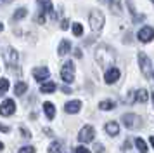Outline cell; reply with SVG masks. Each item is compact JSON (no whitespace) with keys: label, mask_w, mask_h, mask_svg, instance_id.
<instances>
[{"label":"cell","mask_w":154,"mask_h":153,"mask_svg":"<svg viewBox=\"0 0 154 153\" xmlns=\"http://www.w3.org/2000/svg\"><path fill=\"white\" fill-rule=\"evenodd\" d=\"M114 61H116V52L114 49L109 47L107 44H100L95 49V63H97L100 68L107 70L109 66H114Z\"/></svg>","instance_id":"obj_1"},{"label":"cell","mask_w":154,"mask_h":153,"mask_svg":"<svg viewBox=\"0 0 154 153\" xmlns=\"http://www.w3.org/2000/svg\"><path fill=\"white\" fill-rule=\"evenodd\" d=\"M88 21H90V28L95 31V33H99V31L104 28L106 18H104V14L100 12V11L94 9V11L90 12V16H88Z\"/></svg>","instance_id":"obj_2"},{"label":"cell","mask_w":154,"mask_h":153,"mask_svg":"<svg viewBox=\"0 0 154 153\" xmlns=\"http://www.w3.org/2000/svg\"><path fill=\"white\" fill-rule=\"evenodd\" d=\"M139 66L142 70V75L146 76L147 80H151L152 78V61H151V57L144 52H140L139 54Z\"/></svg>","instance_id":"obj_3"},{"label":"cell","mask_w":154,"mask_h":153,"mask_svg":"<svg viewBox=\"0 0 154 153\" xmlns=\"http://www.w3.org/2000/svg\"><path fill=\"white\" fill-rule=\"evenodd\" d=\"M121 122L125 124L126 129H132V131L142 127V124H144L142 118H140L139 115H135V113H126V115H123V117H121Z\"/></svg>","instance_id":"obj_4"},{"label":"cell","mask_w":154,"mask_h":153,"mask_svg":"<svg viewBox=\"0 0 154 153\" xmlns=\"http://www.w3.org/2000/svg\"><path fill=\"white\" fill-rule=\"evenodd\" d=\"M61 78L66 83H71L75 80V64H73V61H66L63 64V68H61Z\"/></svg>","instance_id":"obj_5"},{"label":"cell","mask_w":154,"mask_h":153,"mask_svg":"<svg viewBox=\"0 0 154 153\" xmlns=\"http://www.w3.org/2000/svg\"><path fill=\"white\" fill-rule=\"evenodd\" d=\"M4 61L7 63L9 68H16V64L19 63V54H17V50L12 47H7L5 50H4Z\"/></svg>","instance_id":"obj_6"},{"label":"cell","mask_w":154,"mask_h":153,"mask_svg":"<svg viewBox=\"0 0 154 153\" xmlns=\"http://www.w3.org/2000/svg\"><path fill=\"white\" fill-rule=\"evenodd\" d=\"M94 138H95V129L92 125H85V127H82V131L78 132L80 143H92Z\"/></svg>","instance_id":"obj_7"},{"label":"cell","mask_w":154,"mask_h":153,"mask_svg":"<svg viewBox=\"0 0 154 153\" xmlns=\"http://www.w3.org/2000/svg\"><path fill=\"white\" fill-rule=\"evenodd\" d=\"M154 37V28L152 26H144L139 30V33H137V38H139L142 44H149V42L152 40Z\"/></svg>","instance_id":"obj_8"},{"label":"cell","mask_w":154,"mask_h":153,"mask_svg":"<svg viewBox=\"0 0 154 153\" xmlns=\"http://www.w3.org/2000/svg\"><path fill=\"white\" fill-rule=\"evenodd\" d=\"M119 76H121L119 70L116 68V66H109V68L106 70V73H104V82L111 85V83L118 82V80H119Z\"/></svg>","instance_id":"obj_9"},{"label":"cell","mask_w":154,"mask_h":153,"mask_svg":"<svg viewBox=\"0 0 154 153\" xmlns=\"http://www.w3.org/2000/svg\"><path fill=\"white\" fill-rule=\"evenodd\" d=\"M16 111V103L12 99H5L4 103L0 104V115L2 117H11Z\"/></svg>","instance_id":"obj_10"},{"label":"cell","mask_w":154,"mask_h":153,"mask_svg":"<svg viewBox=\"0 0 154 153\" xmlns=\"http://www.w3.org/2000/svg\"><path fill=\"white\" fill-rule=\"evenodd\" d=\"M49 76H50V71H49V68H45V66H40V68L33 70V78H35L36 82H45Z\"/></svg>","instance_id":"obj_11"},{"label":"cell","mask_w":154,"mask_h":153,"mask_svg":"<svg viewBox=\"0 0 154 153\" xmlns=\"http://www.w3.org/2000/svg\"><path fill=\"white\" fill-rule=\"evenodd\" d=\"M80 110H82V101H78V99L68 101V103L64 104V111L69 113V115H75V113H78Z\"/></svg>","instance_id":"obj_12"},{"label":"cell","mask_w":154,"mask_h":153,"mask_svg":"<svg viewBox=\"0 0 154 153\" xmlns=\"http://www.w3.org/2000/svg\"><path fill=\"white\" fill-rule=\"evenodd\" d=\"M104 129H106V132H107L111 138H116V136L119 134V124L118 122H114V120H112V122H107Z\"/></svg>","instance_id":"obj_13"},{"label":"cell","mask_w":154,"mask_h":153,"mask_svg":"<svg viewBox=\"0 0 154 153\" xmlns=\"http://www.w3.org/2000/svg\"><path fill=\"white\" fill-rule=\"evenodd\" d=\"M43 111H45V117L49 118V120H54L56 118V106L49 101H45L43 103Z\"/></svg>","instance_id":"obj_14"},{"label":"cell","mask_w":154,"mask_h":153,"mask_svg":"<svg viewBox=\"0 0 154 153\" xmlns=\"http://www.w3.org/2000/svg\"><path fill=\"white\" fill-rule=\"evenodd\" d=\"M106 2L109 4V9H111L112 14L121 16V2H119V0H106Z\"/></svg>","instance_id":"obj_15"},{"label":"cell","mask_w":154,"mask_h":153,"mask_svg":"<svg viewBox=\"0 0 154 153\" xmlns=\"http://www.w3.org/2000/svg\"><path fill=\"white\" fill-rule=\"evenodd\" d=\"M69 50H71V42L69 40H61L59 42V49H57L59 56H66Z\"/></svg>","instance_id":"obj_16"},{"label":"cell","mask_w":154,"mask_h":153,"mask_svg":"<svg viewBox=\"0 0 154 153\" xmlns=\"http://www.w3.org/2000/svg\"><path fill=\"white\" fill-rule=\"evenodd\" d=\"M149 99V92L146 89H139L135 92V103H147Z\"/></svg>","instance_id":"obj_17"},{"label":"cell","mask_w":154,"mask_h":153,"mask_svg":"<svg viewBox=\"0 0 154 153\" xmlns=\"http://www.w3.org/2000/svg\"><path fill=\"white\" fill-rule=\"evenodd\" d=\"M57 85L54 82H45L42 83V87H40V92H43V94H52V92H56Z\"/></svg>","instance_id":"obj_18"},{"label":"cell","mask_w":154,"mask_h":153,"mask_svg":"<svg viewBox=\"0 0 154 153\" xmlns=\"http://www.w3.org/2000/svg\"><path fill=\"white\" fill-rule=\"evenodd\" d=\"M99 108L102 111H109V110H114V108H116V103L111 101V99H104V101L99 103Z\"/></svg>","instance_id":"obj_19"},{"label":"cell","mask_w":154,"mask_h":153,"mask_svg":"<svg viewBox=\"0 0 154 153\" xmlns=\"http://www.w3.org/2000/svg\"><path fill=\"white\" fill-rule=\"evenodd\" d=\"M26 90H28V83L26 82H17L14 85V94L16 96H23Z\"/></svg>","instance_id":"obj_20"},{"label":"cell","mask_w":154,"mask_h":153,"mask_svg":"<svg viewBox=\"0 0 154 153\" xmlns=\"http://www.w3.org/2000/svg\"><path fill=\"white\" fill-rule=\"evenodd\" d=\"M38 5L42 7L40 12H43V14H50L52 12V2H50V0H38Z\"/></svg>","instance_id":"obj_21"},{"label":"cell","mask_w":154,"mask_h":153,"mask_svg":"<svg viewBox=\"0 0 154 153\" xmlns=\"http://www.w3.org/2000/svg\"><path fill=\"white\" fill-rule=\"evenodd\" d=\"M26 16H28V9H26V7H21V9H17V11L14 12L12 19L14 21H21V19H24Z\"/></svg>","instance_id":"obj_22"},{"label":"cell","mask_w":154,"mask_h":153,"mask_svg":"<svg viewBox=\"0 0 154 153\" xmlns=\"http://www.w3.org/2000/svg\"><path fill=\"white\" fill-rule=\"evenodd\" d=\"M135 146H137V150H139L140 153H147V145H146V141L142 138H135Z\"/></svg>","instance_id":"obj_23"},{"label":"cell","mask_w":154,"mask_h":153,"mask_svg":"<svg viewBox=\"0 0 154 153\" xmlns=\"http://www.w3.org/2000/svg\"><path fill=\"white\" fill-rule=\"evenodd\" d=\"M61 150H63V145H61L59 141H52L47 151H49V153H61Z\"/></svg>","instance_id":"obj_24"},{"label":"cell","mask_w":154,"mask_h":153,"mask_svg":"<svg viewBox=\"0 0 154 153\" xmlns=\"http://www.w3.org/2000/svg\"><path fill=\"white\" fill-rule=\"evenodd\" d=\"M73 35H75V37H82V35H83V26H82V24H80V23H73Z\"/></svg>","instance_id":"obj_25"},{"label":"cell","mask_w":154,"mask_h":153,"mask_svg":"<svg viewBox=\"0 0 154 153\" xmlns=\"http://www.w3.org/2000/svg\"><path fill=\"white\" fill-rule=\"evenodd\" d=\"M7 90H9V80L0 78V92H7Z\"/></svg>","instance_id":"obj_26"},{"label":"cell","mask_w":154,"mask_h":153,"mask_svg":"<svg viewBox=\"0 0 154 153\" xmlns=\"http://www.w3.org/2000/svg\"><path fill=\"white\" fill-rule=\"evenodd\" d=\"M35 151H36L35 146L28 145V146H23V148H19V151H17V153H35Z\"/></svg>","instance_id":"obj_27"},{"label":"cell","mask_w":154,"mask_h":153,"mask_svg":"<svg viewBox=\"0 0 154 153\" xmlns=\"http://www.w3.org/2000/svg\"><path fill=\"white\" fill-rule=\"evenodd\" d=\"M45 19H47V14H43V12H38V16H36V21H38L40 24H43V23H45Z\"/></svg>","instance_id":"obj_28"},{"label":"cell","mask_w":154,"mask_h":153,"mask_svg":"<svg viewBox=\"0 0 154 153\" xmlns=\"http://www.w3.org/2000/svg\"><path fill=\"white\" fill-rule=\"evenodd\" d=\"M75 153H92L87 146H78L76 150H75Z\"/></svg>","instance_id":"obj_29"},{"label":"cell","mask_w":154,"mask_h":153,"mask_svg":"<svg viewBox=\"0 0 154 153\" xmlns=\"http://www.w3.org/2000/svg\"><path fill=\"white\" fill-rule=\"evenodd\" d=\"M126 103H130V104L135 103V92H133V90L132 92H128V96H126Z\"/></svg>","instance_id":"obj_30"},{"label":"cell","mask_w":154,"mask_h":153,"mask_svg":"<svg viewBox=\"0 0 154 153\" xmlns=\"http://www.w3.org/2000/svg\"><path fill=\"white\" fill-rule=\"evenodd\" d=\"M94 151L95 153H104V146L100 145V143H97V145L94 146Z\"/></svg>","instance_id":"obj_31"},{"label":"cell","mask_w":154,"mask_h":153,"mask_svg":"<svg viewBox=\"0 0 154 153\" xmlns=\"http://www.w3.org/2000/svg\"><path fill=\"white\" fill-rule=\"evenodd\" d=\"M68 28H69V21L63 19V23H61V30H68Z\"/></svg>","instance_id":"obj_32"},{"label":"cell","mask_w":154,"mask_h":153,"mask_svg":"<svg viewBox=\"0 0 154 153\" xmlns=\"http://www.w3.org/2000/svg\"><path fill=\"white\" fill-rule=\"evenodd\" d=\"M21 134H23V136H24V138H29V136H31V134H29V132L26 131L24 127H21Z\"/></svg>","instance_id":"obj_33"},{"label":"cell","mask_w":154,"mask_h":153,"mask_svg":"<svg viewBox=\"0 0 154 153\" xmlns=\"http://www.w3.org/2000/svg\"><path fill=\"white\" fill-rule=\"evenodd\" d=\"M0 132H9V127L4 124H0Z\"/></svg>","instance_id":"obj_34"},{"label":"cell","mask_w":154,"mask_h":153,"mask_svg":"<svg viewBox=\"0 0 154 153\" xmlns=\"http://www.w3.org/2000/svg\"><path fill=\"white\" fill-rule=\"evenodd\" d=\"M130 40H132V35H130V33L125 35V44H130Z\"/></svg>","instance_id":"obj_35"},{"label":"cell","mask_w":154,"mask_h":153,"mask_svg":"<svg viewBox=\"0 0 154 153\" xmlns=\"http://www.w3.org/2000/svg\"><path fill=\"white\" fill-rule=\"evenodd\" d=\"M75 56L80 59V57H82V50H80V49H75Z\"/></svg>","instance_id":"obj_36"},{"label":"cell","mask_w":154,"mask_h":153,"mask_svg":"<svg viewBox=\"0 0 154 153\" xmlns=\"http://www.w3.org/2000/svg\"><path fill=\"white\" fill-rule=\"evenodd\" d=\"M63 92H66V94H69V92H71V89H69V87H63Z\"/></svg>","instance_id":"obj_37"},{"label":"cell","mask_w":154,"mask_h":153,"mask_svg":"<svg viewBox=\"0 0 154 153\" xmlns=\"http://www.w3.org/2000/svg\"><path fill=\"white\" fill-rule=\"evenodd\" d=\"M2 150H4V143H2V141H0V151H2Z\"/></svg>","instance_id":"obj_38"},{"label":"cell","mask_w":154,"mask_h":153,"mask_svg":"<svg viewBox=\"0 0 154 153\" xmlns=\"http://www.w3.org/2000/svg\"><path fill=\"white\" fill-rule=\"evenodd\" d=\"M2 30H4V24H2V23H0V31H2Z\"/></svg>","instance_id":"obj_39"},{"label":"cell","mask_w":154,"mask_h":153,"mask_svg":"<svg viewBox=\"0 0 154 153\" xmlns=\"http://www.w3.org/2000/svg\"><path fill=\"white\" fill-rule=\"evenodd\" d=\"M2 2H4V0H0V5H2Z\"/></svg>","instance_id":"obj_40"},{"label":"cell","mask_w":154,"mask_h":153,"mask_svg":"<svg viewBox=\"0 0 154 153\" xmlns=\"http://www.w3.org/2000/svg\"><path fill=\"white\" fill-rule=\"evenodd\" d=\"M100 2H106V0H100Z\"/></svg>","instance_id":"obj_41"}]
</instances>
